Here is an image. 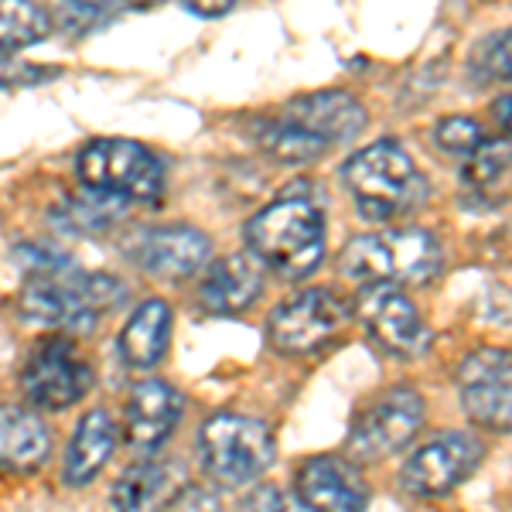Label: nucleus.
<instances>
[{
    "label": "nucleus",
    "mask_w": 512,
    "mask_h": 512,
    "mask_svg": "<svg viewBox=\"0 0 512 512\" xmlns=\"http://www.w3.org/2000/svg\"><path fill=\"white\" fill-rule=\"evenodd\" d=\"M355 315H359L362 328H366L379 349L396 355V359H420L434 342L420 308L396 284H379L359 291Z\"/></svg>",
    "instance_id": "10"
},
{
    "label": "nucleus",
    "mask_w": 512,
    "mask_h": 512,
    "mask_svg": "<svg viewBox=\"0 0 512 512\" xmlns=\"http://www.w3.org/2000/svg\"><path fill=\"white\" fill-rule=\"evenodd\" d=\"M181 414H185V396L175 386L164 379H144L130 390L123 407V444L137 458H151L175 434Z\"/></svg>",
    "instance_id": "13"
},
{
    "label": "nucleus",
    "mask_w": 512,
    "mask_h": 512,
    "mask_svg": "<svg viewBox=\"0 0 512 512\" xmlns=\"http://www.w3.org/2000/svg\"><path fill=\"white\" fill-rule=\"evenodd\" d=\"M127 212V202L99 192L76 195L59 209V216L65 219V226L76 229V233H99V229L113 226V219H120Z\"/></svg>",
    "instance_id": "26"
},
{
    "label": "nucleus",
    "mask_w": 512,
    "mask_h": 512,
    "mask_svg": "<svg viewBox=\"0 0 512 512\" xmlns=\"http://www.w3.org/2000/svg\"><path fill=\"white\" fill-rule=\"evenodd\" d=\"M171 345V304L151 297L130 315L120 332V355L134 369H154Z\"/></svg>",
    "instance_id": "20"
},
{
    "label": "nucleus",
    "mask_w": 512,
    "mask_h": 512,
    "mask_svg": "<svg viewBox=\"0 0 512 512\" xmlns=\"http://www.w3.org/2000/svg\"><path fill=\"white\" fill-rule=\"evenodd\" d=\"M76 175L86 192L120 198V202H158L164 188L161 161L144 144L127 137H96L76 158Z\"/></svg>",
    "instance_id": "5"
},
{
    "label": "nucleus",
    "mask_w": 512,
    "mask_h": 512,
    "mask_svg": "<svg viewBox=\"0 0 512 512\" xmlns=\"http://www.w3.org/2000/svg\"><path fill=\"white\" fill-rule=\"evenodd\" d=\"M110 7H103V4H65L59 7V18L65 28H72V31H89L96 21H103V18H110Z\"/></svg>",
    "instance_id": "30"
},
{
    "label": "nucleus",
    "mask_w": 512,
    "mask_h": 512,
    "mask_svg": "<svg viewBox=\"0 0 512 512\" xmlns=\"http://www.w3.org/2000/svg\"><path fill=\"white\" fill-rule=\"evenodd\" d=\"M127 301V287L113 274H79L69 267V260L59 267L35 270L24 284L21 308L38 325L72 328L89 332L106 311Z\"/></svg>",
    "instance_id": "3"
},
{
    "label": "nucleus",
    "mask_w": 512,
    "mask_h": 512,
    "mask_svg": "<svg viewBox=\"0 0 512 512\" xmlns=\"http://www.w3.org/2000/svg\"><path fill=\"white\" fill-rule=\"evenodd\" d=\"M198 458L219 489H246L274 468L277 437L256 417L216 414L202 424Z\"/></svg>",
    "instance_id": "4"
},
{
    "label": "nucleus",
    "mask_w": 512,
    "mask_h": 512,
    "mask_svg": "<svg viewBox=\"0 0 512 512\" xmlns=\"http://www.w3.org/2000/svg\"><path fill=\"white\" fill-rule=\"evenodd\" d=\"M393 246V270H396V287H424L441 274L444 250L441 239L420 226H400L386 229Z\"/></svg>",
    "instance_id": "22"
},
{
    "label": "nucleus",
    "mask_w": 512,
    "mask_h": 512,
    "mask_svg": "<svg viewBox=\"0 0 512 512\" xmlns=\"http://www.w3.org/2000/svg\"><path fill=\"white\" fill-rule=\"evenodd\" d=\"M48 31H52V18L38 4H21V0L0 4V55L35 45L48 38Z\"/></svg>",
    "instance_id": "25"
},
{
    "label": "nucleus",
    "mask_w": 512,
    "mask_h": 512,
    "mask_svg": "<svg viewBox=\"0 0 512 512\" xmlns=\"http://www.w3.org/2000/svg\"><path fill=\"white\" fill-rule=\"evenodd\" d=\"M492 120H495V127L502 130L509 140H512V96H499L492 103Z\"/></svg>",
    "instance_id": "33"
},
{
    "label": "nucleus",
    "mask_w": 512,
    "mask_h": 512,
    "mask_svg": "<svg viewBox=\"0 0 512 512\" xmlns=\"http://www.w3.org/2000/svg\"><path fill=\"white\" fill-rule=\"evenodd\" d=\"M342 181L355 209L369 222H400L424 209L431 185L400 140L386 137L355 151L342 164Z\"/></svg>",
    "instance_id": "2"
},
{
    "label": "nucleus",
    "mask_w": 512,
    "mask_h": 512,
    "mask_svg": "<svg viewBox=\"0 0 512 512\" xmlns=\"http://www.w3.org/2000/svg\"><path fill=\"white\" fill-rule=\"evenodd\" d=\"M55 69H38V65H21L0 59V86H35L41 79H52Z\"/></svg>",
    "instance_id": "31"
},
{
    "label": "nucleus",
    "mask_w": 512,
    "mask_h": 512,
    "mask_svg": "<svg viewBox=\"0 0 512 512\" xmlns=\"http://www.w3.org/2000/svg\"><path fill=\"white\" fill-rule=\"evenodd\" d=\"M246 246L284 280L315 274L328 246V212L318 195L291 188L260 209L243 229Z\"/></svg>",
    "instance_id": "1"
},
{
    "label": "nucleus",
    "mask_w": 512,
    "mask_h": 512,
    "mask_svg": "<svg viewBox=\"0 0 512 512\" xmlns=\"http://www.w3.org/2000/svg\"><path fill=\"white\" fill-rule=\"evenodd\" d=\"M164 512H222L219 495L209 485H178V492L168 499Z\"/></svg>",
    "instance_id": "29"
},
{
    "label": "nucleus",
    "mask_w": 512,
    "mask_h": 512,
    "mask_svg": "<svg viewBox=\"0 0 512 512\" xmlns=\"http://www.w3.org/2000/svg\"><path fill=\"white\" fill-rule=\"evenodd\" d=\"M178 492L175 468L168 461L140 458L117 475L110 489L113 512H154L168 506V499Z\"/></svg>",
    "instance_id": "19"
},
{
    "label": "nucleus",
    "mask_w": 512,
    "mask_h": 512,
    "mask_svg": "<svg viewBox=\"0 0 512 512\" xmlns=\"http://www.w3.org/2000/svg\"><path fill=\"white\" fill-rule=\"evenodd\" d=\"M485 140H489L485 127L475 117H468V113H451V117L437 120V127H434V144L441 147L444 154H458V158L475 154Z\"/></svg>",
    "instance_id": "28"
},
{
    "label": "nucleus",
    "mask_w": 512,
    "mask_h": 512,
    "mask_svg": "<svg viewBox=\"0 0 512 512\" xmlns=\"http://www.w3.org/2000/svg\"><path fill=\"white\" fill-rule=\"evenodd\" d=\"M233 0H222V4H212V0H205V4H185L188 14H198V18H222V14L233 11Z\"/></svg>",
    "instance_id": "34"
},
{
    "label": "nucleus",
    "mask_w": 512,
    "mask_h": 512,
    "mask_svg": "<svg viewBox=\"0 0 512 512\" xmlns=\"http://www.w3.org/2000/svg\"><path fill=\"white\" fill-rule=\"evenodd\" d=\"M96 373L69 338H45L21 369V390L31 407L65 410L93 390Z\"/></svg>",
    "instance_id": "9"
},
{
    "label": "nucleus",
    "mask_w": 512,
    "mask_h": 512,
    "mask_svg": "<svg viewBox=\"0 0 512 512\" xmlns=\"http://www.w3.org/2000/svg\"><path fill=\"white\" fill-rule=\"evenodd\" d=\"M349 321V304L328 287H308L284 301L267 321V338L277 352L304 355L315 352Z\"/></svg>",
    "instance_id": "11"
},
{
    "label": "nucleus",
    "mask_w": 512,
    "mask_h": 512,
    "mask_svg": "<svg viewBox=\"0 0 512 512\" xmlns=\"http://www.w3.org/2000/svg\"><path fill=\"white\" fill-rule=\"evenodd\" d=\"M485 454H489V444L478 434L441 431L417 451H410L400 468V485L417 499H441L482 468Z\"/></svg>",
    "instance_id": "7"
},
{
    "label": "nucleus",
    "mask_w": 512,
    "mask_h": 512,
    "mask_svg": "<svg viewBox=\"0 0 512 512\" xmlns=\"http://www.w3.org/2000/svg\"><path fill=\"white\" fill-rule=\"evenodd\" d=\"M246 512H308L301 502H291L280 489H260L250 499V506H243Z\"/></svg>",
    "instance_id": "32"
},
{
    "label": "nucleus",
    "mask_w": 512,
    "mask_h": 512,
    "mask_svg": "<svg viewBox=\"0 0 512 512\" xmlns=\"http://www.w3.org/2000/svg\"><path fill=\"white\" fill-rule=\"evenodd\" d=\"M284 120H291L294 127H301L304 134L321 140L325 147L349 144L366 130L369 113L352 93L345 89H325V93H304L291 99L280 113Z\"/></svg>",
    "instance_id": "15"
},
{
    "label": "nucleus",
    "mask_w": 512,
    "mask_h": 512,
    "mask_svg": "<svg viewBox=\"0 0 512 512\" xmlns=\"http://www.w3.org/2000/svg\"><path fill=\"white\" fill-rule=\"evenodd\" d=\"M209 253L212 239L198 226H185V222L144 229L130 246V256H134L137 267L161 280H185L198 274L202 263L209 260Z\"/></svg>",
    "instance_id": "14"
},
{
    "label": "nucleus",
    "mask_w": 512,
    "mask_h": 512,
    "mask_svg": "<svg viewBox=\"0 0 512 512\" xmlns=\"http://www.w3.org/2000/svg\"><path fill=\"white\" fill-rule=\"evenodd\" d=\"M468 69L478 82H512V28H502L478 41Z\"/></svg>",
    "instance_id": "27"
},
{
    "label": "nucleus",
    "mask_w": 512,
    "mask_h": 512,
    "mask_svg": "<svg viewBox=\"0 0 512 512\" xmlns=\"http://www.w3.org/2000/svg\"><path fill=\"white\" fill-rule=\"evenodd\" d=\"M48 448H52V434L38 414L11 403L0 407V468L35 472L48 458Z\"/></svg>",
    "instance_id": "21"
},
{
    "label": "nucleus",
    "mask_w": 512,
    "mask_h": 512,
    "mask_svg": "<svg viewBox=\"0 0 512 512\" xmlns=\"http://www.w3.org/2000/svg\"><path fill=\"white\" fill-rule=\"evenodd\" d=\"M427 420V400L414 386H393L379 393L349 431V461L355 465H373L386 461L393 454L407 451L424 431Z\"/></svg>",
    "instance_id": "6"
},
{
    "label": "nucleus",
    "mask_w": 512,
    "mask_h": 512,
    "mask_svg": "<svg viewBox=\"0 0 512 512\" xmlns=\"http://www.w3.org/2000/svg\"><path fill=\"white\" fill-rule=\"evenodd\" d=\"M454 386L472 424L512 434V349L485 345L468 352L454 369Z\"/></svg>",
    "instance_id": "8"
},
{
    "label": "nucleus",
    "mask_w": 512,
    "mask_h": 512,
    "mask_svg": "<svg viewBox=\"0 0 512 512\" xmlns=\"http://www.w3.org/2000/svg\"><path fill=\"white\" fill-rule=\"evenodd\" d=\"M294 489L308 512H366L373 495L362 468L345 454H315L301 461Z\"/></svg>",
    "instance_id": "12"
},
{
    "label": "nucleus",
    "mask_w": 512,
    "mask_h": 512,
    "mask_svg": "<svg viewBox=\"0 0 512 512\" xmlns=\"http://www.w3.org/2000/svg\"><path fill=\"white\" fill-rule=\"evenodd\" d=\"M461 192L478 209H495V205L512 198V140L489 137L475 154H468L458 171Z\"/></svg>",
    "instance_id": "18"
},
{
    "label": "nucleus",
    "mask_w": 512,
    "mask_h": 512,
    "mask_svg": "<svg viewBox=\"0 0 512 512\" xmlns=\"http://www.w3.org/2000/svg\"><path fill=\"white\" fill-rule=\"evenodd\" d=\"M256 144H260L270 158L287 161V164H308V161H318L321 154L332 151V147H325L321 140L304 134L301 127H294V123L284 117L263 120L260 127H256Z\"/></svg>",
    "instance_id": "24"
},
{
    "label": "nucleus",
    "mask_w": 512,
    "mask_h": 512,
    "mask_svg": "<svg viewBox=\"0 0 512 512\" xmlns=\"http://www.w3.org/2000/svg\"><path fill=\"white\" fill-rule=\"evenodd\" d=\"M117 444H120V427L110 417V410L96 407L89 414H82L76 431H72L69 451H65L62 478L69 485H76V489L96 482L103 475V468L110 465V458L117 454Z\"/></svg>",
    "instance_id": "17"
},
{
    "label": "nucleus",
    "mask_w": 512,
    "mask_h": 512,
    "mask_svg": "<svg viewBox=\"0 0 512 512\" xmlns=\"http://www.w3.org/2000/svg\"><path fill=\"white\" fill-rule=\"evenodd\" d=\"M263 284H267V267L250 250L229 253L212 263L209 274L202 277L198 301L209 315H239L253 308L256 297L263 294Z\"/></svg>",
    "instance_id": "16"
},
{
    "label": "nucleus",
    "mask_w": 512,
    "mask_h": 512,
    "mask_svg": "<svg viewBox=\"0 0 512 512\" xmlns=\"http://www.w3.org/2000/svg\"><path fill=\"white\" fill-rule=\"evenodd\" d=\"M338 274L359 287V291L379 284H396L390 233L383 229V233H362L349 239L342 256H338Z\"/></svg>",
    "instance_id": "23"
}]
</instances>
